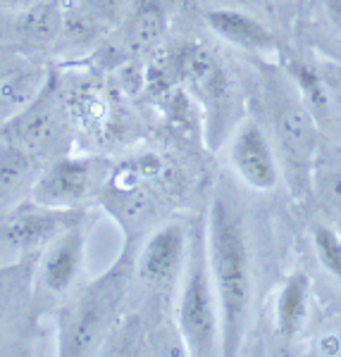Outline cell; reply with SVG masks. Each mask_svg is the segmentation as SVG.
Here are the masks:
<instances>
[{"label": "cell", "instance_id": "cell-23", "mask_svg": "<svg viewBox=\"0 0 341 357\" xmlns=\"http://www.w3.org/2000/svg\"><path fill=\"white\" fill-rule=\"evenodd\" d=\"M322 8H325L329 24L337 29V33L341 36V0H322Z\"/></svg>", "mask_w": 341, "mask_h": 357}, {"label": "cell", "instance_id": "cell-14", "mask_svg": "<svg viewBox=\"0 0 341 357\" xmlns=\"http://www.w3.org/2000/svg\"><path fill=\"white\" fill-rule=\"evenodd\" d=\"M205 22L222 41L232 43L234 48H241L246 53H268L275 48V38L265 29V24H260L256 17L239 13V10H208Z\"/></svg>", "mask_w": 341, "mask_h": 357}, {"label": "cell", "instance_id": "cell-18", "mask_svg": "<svg viewBox=\"0 0 341 357\" xmlns=\"http://www.w3.org/2000/svg\"><path fill=\"white\" fill-rule=\"evenodd\" d=\"M165 29V20H163V10L155 3H146L136 10L134 17H131V43L138 50H148L153 48L155 43L160 41Z\"/></svg>", "mask_w": 341, "mask_h": 357}, {"label": "cell", "instance_id": "cell-16", "mask_svg": "<svg viewBox=\"0 0 341 357\" xmlns=\"http://www.w3.org/2000/svg\"><path fill=\"white\" fill-rule=\"evenodd\" d=\"M308 296H310V279L303 272L291 274L282 284L280 296L275 303V326L282 341H291L300 331L308 312Z\"/></svg>", "mask_w": 341, "mask_h": 357}, {"label": "cell", "instance_id": "cell-12", "mask_svg": "<svg viewBox=\"0 0 341 357\" xmlns=\"http://www.w3.org/2000/svg\"><path fill=\"white\" fill-rule=\"evenodd\" d=\"M82 267H84V229H82V220H77L74 224H69L62 234H57L41 250V257L36 262L38 284H41V289L48 296L62 298L74 289Z\"/></svg>", "mask_w": 341, "mask_h": 357}, {"label": "cell", "instance_id": "cell-9", "mask_svg": "<svg viewBox=\"0 0 341 357\" xmlns=\"http://www.w3.org/2000/svg\"><path fill=\"white\" fill-rule=\"evenodd\" d=\"M91 186H94V162L60 155L41 169L29 200L57 210H77L86 200Z\"/></svg>", "mask_w": 341, "mask_h": 357}, {"label": "cell", "instance_id": "cell-3", "mask_svg": "<svg viewBox=\"0 0 341 357\" xmlns=\"http://www.w3.org/2000/svg\"><path fill=\"white\" fill-rule=\"evenodd\" d=\"M177 324L187 353L196 357L215 355L222 348L219 303L208 267L205 234H196L177 296Z\"/></svg>", "mask_w": 341, "mask_h": 357}, {"label": "cell", "instance_id": "cell-13", "mask_svg": "<svg viewBox=\"0 0 341 357\" xmlns=\"http://www.w3.org/2000/svg\"><path fill=\"white\" fill-rule=\"evenodd\" d=\"M41 160L13 143H0V215L29 200L41 174Z\"/></svg>", "mask_w": 341, "mask_h": 357}, {"label": "cell", "instance_id": "cell-15", "mask_svg": "<svg viewBox=\"0 0 341 357\" xmlns=\"http://www.w3.org/2000/svg\"><path fill=\"white\" fill-rule=\"evenodd\" d=\"M48 84V77L36 67H13L0 74V124L22 112Z\"/></svg>", "mask_w": 341, "mask_h": 357}, {"label": "cell", "instance_id": "cell-22", "mask_svg": "<svg viewBox=\"0 0 341 357\" xmlns=\"http://www.w3.org/2000/svg\"><path fill=\"white\" fill-rule=\"evenodd\" d=\"M79 3L86 5L96 17H101L106 24L115 22L126 10V0H79Z\"/></svg>", "mask_w": 341, "mask_h": 357}, {"label": "cell", "instance_id": "cell-10", "mask_svg": "<svg viewBox=\"0 0 341 357\" xmlns=\"http://www.w3.org/2000/svg\"><path fill=\"white\" fill-rule=\"evenodd\" d=\"M36 257L0 264V348L20 341L36 293Z\"/></svg>", "mask_w": 341, "mask_h": 357}, {"label": "cell", "instance_id": "cell-17", "mask_svg": "<svg viewBox=\"0 0 341 357\" xmlns=\"http://www.w3.org/2000/svg\"><path fill=\"white\" fill-rule=\"evenodd\" d=\"M106 29V22L96 17L79 0H62V29L57 43L67 50L91 48Z\"/></svg>", "mask_w": 341, "mask_h": 357}, {"label": "cell", "instance_id": "cell-6", "mask_svg": "<svg viewBox=\"0 0 341 357\" xmlns=\"http://www.w3.org/2000/svg\"><path fill=\"white\" fill-rule=\"evenodd\" d=\"M182 72L191 82L196 96L205 105L208 117V138L212 148L219 146V141L229 131V119L234 117V86L229 82L224 67L217 62V57L203 48H189L182 55Z\"/></svg>", "mask_w": 341, "mask_h": 357}, {"label": "cell", "instance_id": "cell-5", "mask_svg": "<svg viewBox=\"0 0 341 357\" xmlns=\"http://www.w3.org/2000/svg\"><path fill=\"white\" fill-rule=\"evenodd\" d=\"M0 143L20 146L36 160L62 151L67 143V114L57 102L50 79L24 110L0 124Z\"/></svg>", "mask_w": 341, "mask_h": 357}, {"label": "cell", "instance_id": "cell-2", "mask_svg": "<svg viewBox=\"0 0 341 357\" xmlns=\"http://www.w3.org/2000/svg\"><path fill=\"white\" fill-rule=\"evenodd\" d=\"M131 272H134V264L122 255L115 267H110L106 274L98 276L94 284L86 286L62 310L60 326H57L60 329V336H57L60 355H91L103 343L126 298Z\"/></svg>", "mask_w": 341, "mask_h": 357}, {"label": "cell", "instance_id": "cell-1", "mask_svg": "<svg viewBox=\"0 0 341 357\" xmlns=\"http://www.w3.org/2000/svg\"><path fill=\"white\" fill-rule=\"evenodd\" d=\"M205 252L219 303L222 353H239L251 310L253 274L244 212L224 191L212 195L205 222Z\"/></svg>", "mask_w": 341, "mask_h": 357}, {"label": "cell", "instance_id": "cell-19", "mask_svg": "<svg viewBox=\"0 0 341 357\" xmlns=\"http://www.w3.org/2000/svg\"><path fill=\"white\" fill-rule=\"evenodd\" d=\"M313 245L322 267L341 281V236L327 224H317L313 229Z\"/></svg>", "mask_w": 341, "mask_h": 357}, {"label": "cell", "instance_id": "cell-4", "mask_svg": "<svg viewBox=\"0 0 341 357\" xmlns=\"http://www.w3.org/2000/svg\"><path fill=\"white\" fill-rule=\"evenodd\" d=\"M82 220L77 210H57L24 200L0 215V264L36 257L57 234Z\"/></svg>", "mask_w": 341, "mask_h": 357}, {"label": "cell", "instance_id": "cell-8", "mask_svg": "<svg viewBox=\"0 0 341 357\" xmlns=\"http://www.w3.org/2000/svg\"><path fill=\"white\" fill-rule=\"evenodd\" d=\"M275 136L289 176L305 186L315 158V122L310 107L298 100H282L275 112Z\"/></svg>", "mask_w": 341, "mask_h": 357}, {"label": "cell", "instance_id": "cell-11", "mask_svg": "<svg viewBox=\"0 0 341 357\" xmlns=\"http://www.w3.org/2000/svg\"><path fill=\"white\" fill-rule=\"evenodd\" d=\"M229 160L244 183L256 191H273L280 183V162L275 148L258 122L248 119L239 124L229 146Z\"/></svg>", "mask_w": 341, "mask_h": 357}, {"label": "cell", "instance_id": "cell-7", "mask_svg": "<svg viewBox=\"0 0 341 357\" xmlns=\"http://www.w3.org/2000/svg\"><path fill=\"white\" fill-rule=\"evenodd\" d=\"M191 241L187 238L182 224L170 222L160 227L146 245L141 248V255L136 260V269L141 284L153 291H167L182 281L184 267L189 260Z\"/></svg>", "mask_w": 341, "mask_h": 357}, {"label": "cell", "instance_id": "cell-24", "mask_svg": "<svg viewBox=\"0 0 341 357\" xmlns=\"http://www.w3.org/2000/svg\"><path fill=\"white\" fill-rule=\"evenodd\" d=\"M34 3H38V0H0V10L3 13H15V10H22Z\"/></svg>", "mask_w": 341, "mask_h": 357}, {"label": "cell", "instance_id": "cell-20", "mask_svg": "<svg viewBox=\"0 0 341 357\" xmlns=\"http://www.w3.org/2000/svg\"><path fill=\"white\" fill-rule=\"evenodd\" d=\"M289 72H291V77L298 86L300 96H303L305 105L315 112H327L329 98L325 93V86H322L320 77H317L313 69L303 67L300 62H291V65H289Z\"/></svg>", "mask_w": 341, "mask_h": 357}, {"label": "cell", "instance_id": "cell-21", "mask_svg": "<svg viewBox=\"0 0 341 357\" xmlns=\"http://www.w3.org/2000/svg\"><path fill=\"white\" fill-rule=\"evenodd\" d=\"M317 188H320V198L325 207L341 222V169L322 172Z\"/></svg>", "mask_w": 341, "mask_h": 357}]
</instances>
